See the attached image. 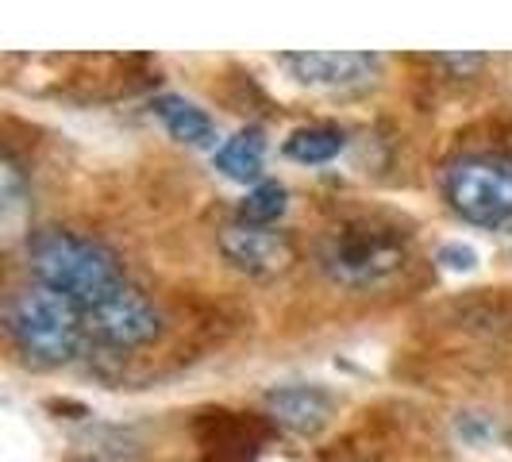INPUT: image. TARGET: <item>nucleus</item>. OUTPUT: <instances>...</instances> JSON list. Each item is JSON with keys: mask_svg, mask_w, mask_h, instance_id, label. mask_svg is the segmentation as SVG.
I'll return each instance as SVG.
<instances>
[{"mask_svg": "<svg viewBox=\"0 0 512 462\" xmlns=\"http://www.w3.org/2000/svg\"><path fill=\"white\" fill-rule=\"evenodd\" d=\"M443 197L466 224L497 228L512 220V158L509 154H462L443 174Z\"/></svg>", "mask_w": 512, "mask_h": 462, "instance_id": "4", "label": "nucleus"}, {"mask_svg": "<svg viewBox=\"0 0 512 462\" xmlns=\"http://www.w3.org/2000/svg\"><path fill=\"white\" fill-rule=\"evenodd\" d=\"M4 324L16 351L35 366H66L85 343V308L47 285H27L8 297Z\"/></svg>", "mask_w": 512, "mask_h": 462, "instance_id": "2", "label": "nucleus"}, {"mask_svg": "<svg viewBox=\"0 0 512 462\" xmlns=\"http://www.w3.org/2000/svg\"><path fill=\"white\" fill-rule=\"evenodd\" d=\"M282 66L293 70L305 85H324V89H351L370 81L378 70L374 54H282Z\"/></svg>", "mask_w": 512, "mask_h": 462, "instance_id": "7", "label": "nucleus"}, {"mask_svg": "<svg viewBox=\"0 0 512 462\" xmlns=\"http://www.w3.org/2000/svg\"><path fill=\"white\" fill-rule=\"evenodd\" d=\"M266 412L289 432H320L332 420V397L320 385H282L266 393Z\"/></svg>", "mask_w": 512, "mask_h": 462, "instance_id": "8", "label": "nucleus"}, {"mask_svg": "<svg viewBox=\"0 0 512 462\" xmlns=\"http://www.w3.org/2000/svg\"><path fill=\"white\" fill-rule=\"evenodd\" d=\"M289 208V193L282 181H258L255 189L239 201V224H255V228H270L278 224Z\"/></svg>", "mask_w": 512, "mask_h": 462, "instance_id": "12", "label": "nucleus"}, {"mask_svg": "<svg viewBox=\"0 0 512 462\" xmlns=\"http://www.w3.org/2000/svg\"><path fill=\"white\" fill-rule=\"evenodd\" d=\"M85 328L101 347L135 351V347H147L154 335L162 332V316L147 293H139L135 285L124 282L108 297H101L97 305L85 308Z\"/></svg>", "mask_w": 512, "mask_h": 462, "instance_id": "5", "label": "nucleus"}, {"mask_svg": "<svg viewBox=\"0 0 512 462\" xmlns=\"http://www.w3.org/2000/svg\"><path fill=\"white\" fill-rule=\"evenodd\" d=\"M220 255L228 258L239 274L274 278V274L289 270L297 251H293V239L285 231L255 228V224H228L220 231Z\"/></svg>", "mask_w": 512, "mask_h": 462, "instance_id": "6", "label": "nucleus"}, {"mask_svg": "<svg viewBox=\"0 0 512 462\" xmlns=\"http://www.w3.org/2000/svg\"><path fill=\"white\" fill-rule=\"evenodd\" d=\"M27 266L35 282L66 293L81 308L97 305L116 285H124L120 258L101 239L66 228H43L27 239Z\"/></svg>", "mask_w": 512, "mask_h": 462, "instance_id": "1", "label": "nucleus"}, {"mask_svg": "<svg viewBox=\"0 0 512 462\" xmlns=\"http://www.w3.org/2000/svg\"><path fill=\"white\" fill-rule=\"evenodd\" d=\"M320 266L324 274L351 289L389 282L405 266V239L382 224H343L320 243Z\"/></svg>", "mask_w": 512, "mask_h": 462, "instance_id": "3", "label": "nucleus"}, {"mask_svg": "<svg viewBox=\"0 0 512 462\" xmlns=\"http://www.w3.org/2000/svg\"><path fill=\"white\" fill-rule=\"evenodd\" d=\"M347 147V135L343 128H332V124H308V128H297L289 139H285V154L293 162H305V166H324L339 158Z\"/></svg>", "mask_w": 512, "mask_h": 462, "instance_id": "11", "label": "nucleus"}, {"mask_svg": "<svg viewBox=\"0 0 512 462\" xmlns=\"http://www.w3.org/2000/svg\"><path fill=\"white\" fill-rule=\"evenodd\" d=\"M439 262H447L451 270H470V266L478 262V255H474L470 247H459V243H455V247H443V251H439Z\"/></svg>", "mask_w": 512, "mask_h": 462, "instance_id": "13", "label": "nucleus"}, {"mask_svg": "<svg viewBox=\"0 0 512 462\" xmlns=\"http://www.w3.org/2000/svg\"><path fill=\"white\" fill-rule=\"evenodd\" d=\"M154 116L162 120V128L170 131L178 143H189V147H205L208 139L216 135V124H212V116L205 108H197L185 97H174V93L154 101Z\"/></svg>", "mask_w": 512, "mask_h": 462, "instance_id": "9", "label": "nucleus"}, {"mask_svg": "<svg viewBox=\"0 0 512 462\" xmlns=\"http://www.w3.org/2000/svg\"><path fill=\"white\" fill-rule=\"evenodd\" d=\"M262 162H266V139H262L258 128L231 135L228 143L216 151V158H212V166L231 181H255L262 174Z\"/></svg>", "mask_w": 512, "mask_h": 462, "instance_id": "10", "label": "nucleus"}]
</instances>
